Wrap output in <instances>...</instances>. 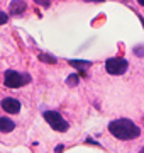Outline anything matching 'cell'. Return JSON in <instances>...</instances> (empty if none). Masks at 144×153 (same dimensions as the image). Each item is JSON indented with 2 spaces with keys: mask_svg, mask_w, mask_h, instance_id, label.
<instances>
[{
  "mask_svg": "<svg viewBox=\"0 0 144 153\" xmlns=\"http://www.w3.org/2000/svg\"><path fill=\"white\" fill-rule=\"evenodd\" d=\"M109 131L117 140H134L139 136L141 129L137 128V124H134L129 119H115L109 124Z\"/></svg>",
  "mask_w": 144,
  "mask_h": 153,
  "instance_id": "obj_1",
  "label": "cell"
},
{
  "mask_svg": "<svg viewBox=\"0 0 144 153\" xmlns=\"http://www.w3.org/2000/svg\"><path fill=\"white\" fill-rule=\"evenodd\" d=\"M27 82H31V76L27 73H19V71H14V70H7L5 76H4V83L9 88H19Z\"/></svg>",
  "mask_w": 144,
  "mask_h": 153,
  "instance_id": "obj_2",
  "label": "cell"
},
{
  "mask_svg": "<svg viewBox=\"0 0 144 153\" xmlns=\"http://www.w3.org/2000/svg\"><path fill=\"white\" fill-rule=\"evenodd\" d=\"M44 119L53 126V129H56V131L65 133L68 129V123L63 119V116H61L60 112H56V111H46Z\"/></svg>",
  "mask_w": 144,
  "mask_h": 153,
  "instance_id": "obj_3",
  "label": "cell"
},
{
  "mask_svg": "<svg viewBox=\"0 0 144 153\" xmlns=\"http://www.w3.org/2000/svg\"><path fill=\"white\" fill-rule=\"evenodd\" d=\"M105 68L107 73H110V75H122L127 70V61L124 58H110V60H107Z\"/></svg>",
  "mask_w": 144,
  "mask_h": 153,
  "instance_id": "obj_4",
  "label": "cell"
},
{
  "mask_svg": "<svg viewBox=\"0 0 144 153\" xmlns=\"http://www.w3.org/2000/svg\"><path fill=\"white\" fill-rule=\"evenodd\" d=\"M2 109L9 112V114H17L21 111V102L17 99H12V97H7L2 100Z\"/></svg>",
  "mask_w": 144,
  "mask_h": 153,
  "instance_id": "obj_5",
  "label": "cell"
},
{
  "mask_svg": "<svg viewBox=\"0 0 144 153\" xmlns=\"http://www.w3.org/2000/svg\"><path fill=\"white\" fill-rule=\"evenodd\" d=\"M9 9H10L12 16H21V14L26 12V4H24L22 0H12L10 5H9Z\"/></svg>",
  "mask_w": 144,
  "mask_h": 153,
  "instance_id": "obj_6",
  "label": "cell"
},
{
  "mask_svg": "<svg viewBox=\"0 0 144 153\" xmlns=\"http://www.w3.org/2000/svg\"><path fill=\"white\" fill-rule=\"evenodd\" d=\"M15 128V124L12 123V119L9 117H0V131L2 133H10Z\"/></svg>",
  "mask_w": 144,
  "mask_h": 153,
  "instance_id": "obj_7",
  "label": "cell"
},
{
  "mask_svg": "<svg viewBox=\"0 0 144 153\" xmlns=\"http://www.w3.org/2000/svg\"><path fill=\"white\" fill-rule=\"evenodd\" d=\"M39 60L46 61V63H53V65L56 63V58L54 56H49V55H39Z\"/></svg>",
  "mask_w": 144,
  "mask_h": 153,
  "instance_id": "obj_8",
  "label": "cell"
},
{
  "mask_svg": "<svg viewBox=\"0 0 144 153\" xmlns=\"http://www.w3.org/2000/svg\"><path fill=\"white\" fill-rule=\"evenodd\" d=\"M73 66H76V68H82V66H90V61H76V60H71L70 61Z\"/></svg>",
  "mask_w": 144,
  "mask_h": 153,
  "instance_id": "obj_9",
  "label": "cell"
},
{
  "mask_svg": "<svg viewBox=\"0 0 144 153\" xmlns=\"http://www.w3.org/2000/svg\"><path fill=\"white\" fill-rule=\"evenodd\" d=\"M66 82L70 83L71 87H75V85L78 83V76H76V75H71V76H68V80H66Z\"/></svg>",
  "mask_w": 144,
  "mask_h": 153,
  "instance_id": "obj_10",
  "label": "cell"
},
{
  "mask_svg": "<svg viewBox=\"0 0 144 153\" xmlns=\"http://www.w3.org/2000/svg\"><path fill=\"white\" fill-rule=\"evenodd\" d=\"M7 22H9V16H7L5 12H0V26L7 24Z\"/></svg>",
  "mask_w": 144,
  "mask_h": 153,
  "instance_id": "obj_11",
  "label": "cell"
},
{
  "mask_svg": "<svg viewBox=\"0 0 144 153\" xmlns=\"http://www.w3.org/2000/svg\"><path fill=\"white\" fill-rule=\"evenodd\" d=\"M36 4H39V5H43V7H49V0H34Z\"/></svg>",
  "mask_w": 144,
  "mask_h": 153,
  "instance_id": "obj_12",
  "label": "cell"
},
{
  "mask_svg": "<svg viewBox=\"0 0 144 153\" xmlns=\"http://www.w3.org/2000/svg\"><path fill=\"white\" fill-rule=\"evenodd\" d=\"M139 4H141V5H144V0H137Z\"/></svg>",
  "mask_w": 144,
  "mask_h": 153,
  "instance_id": "obj_13",
  "label": "cell"
},
{
  "mask_svg": "<svg viewBox=\"0 0 144 153\" xmlns=\"http://www.w3.org/2000/svg\"><path fill=\"white\" fill-rule=\"evenodd\" d=\"M139 153H144V148H143V150H141V152H139Z\"/></svg>",
  "mask_w": 144,
  "mask_h": 153,
  "instance_id": "obj_14",
  "label": "cell"
},
{
  "mask_svg": "<svg viewBox=\"0 0 144 153\" xmlns=\"http://www.w3.org/2000/svg\"><path fill=\"white\" fill-rule=\"evenodd\" d=\"M95 2H102V0H95Z\"/></svg>",
  "mask_w": 144,
  "mask_h": 153,
  "instance_id": "obj_15",
  "label": "cell"
}]
</instances>
